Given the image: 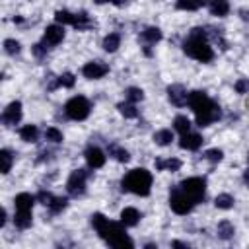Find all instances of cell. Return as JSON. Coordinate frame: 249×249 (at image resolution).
<instances>
[{
	"mask_svg": "<svg viewBox=\"0 0 249 249\" xmlns=\"http://www.w3.org/2000/svg\"><path fill=\"white\" fill-rule=\"evenodd\" d=\"M66 37V29L64 25H58V23H49L45 29H43V37H41V43L47 47V49H53V47H58Z\"/></svg>",
	"mask_w": 249,
	"mask_h": 249,
	"instance_id": "30bf717a",
	"label": "cell"
},
{
	"mask_svg": "<svg viewBox=\"0 0 249 249\" xmlns=\"http://www.w3.org/2000/svg\"><path fill=\"white\" fill-rule=\"evenodd\" d=\"M84 160H86V163H88L89 169H101L105 165V161H107V154L99 146H93L91 144V146H88L84 150Z\"/></svg>",
	"mask_w": 249,
	"mask_h": 249,
	"instance_id": "7c38bea8",
	"label": "cell"
},
{
	"mask_svg": "<svg viewBox=\"0 0 249 249\" xmlns=\"http://www.w3.org/2000/svg\"><path fill=\"white\" fill-rule=\"evenodd\" d=\"M195 115V121L198 126H210L212 123L222 119V109L220 105L202 89H193L189 91V103H187Z\"/></svg>",
	"mask_w": 249,
	"mask_h": 249,
	"instance_id": "7a4b0ae2",
	"label": "cell"
},
{
	"mask_svg": "<svg viewBox=\"0 0 249 249\" xmlns=\"http://www.w3.org/2000/svg\"><path fill=\"white\" fill-rule=\"evenodd\" d=\"M140 39H142L144 47H150V45H156L163 39V31L158 25H148L140 31Z\"/></svg>",
	"mask_w": 249,
	"mask_h": 249,
	"instance_id": "ac0fdd59",
	"label": "cell"
},
{
	"mask_svg": "<svg viewBox=\"0 0 249 249\" xmlns=\"http://www.w3.org/2000/svg\"><path fill=\"white\" fill-rule=\"evenodd\" d=\"M37 198L35 195L31 193H18L14 196V212H33V206H35Z\"/></svg>",
	"mask_w": 249,
	"mask_h": 249,
	"instance_id": "9a60e30c",
	"label": "cell"
},
{
	"mask_svg": "<svg viewBox=\"0 0 249 249\" xmlns=\"http://www.w3.org/2000/svg\"><path fill=\"white\" fill-rule=\"evenodd\" d=\"M167 99L175 107H185L189 103V91L183 84H169L167 86Z\"/></svg>",
	"mask_w": 249,
	"mask_h": 249,
	"instance_id": "4fadbf2b",
	"label": "cell"
},
{
	"mask_svg": "<svg viewBox=\"0 0 249 249\" xmlns=\"http://www.w3.org/2000/svg\"><path fill=\"white\" fill-rule=\"evenodd\" d=\"M204 160L216 165V163H220V161L224 160V150H222V148H208V150L204 152Z\"/></svg>",
	"mask_w": 249,
	"mask_h": 249,
	"instance_id": "d590c367",
	"label": "cell"
},
{
	"mask_svg": "<svg viewBox=\"0 0 249 249\" xmlns=\"http://www.w3.org/2000/svg\"><path fill=\"white\" fill-rule=\"evenodd\" d=\"M202 144H204L202 134L193 132V130H191L189 134H183V136L179 138V148H181V150H187V152H196V150L202 148Z\"/></svg>",
	"mask_w": 249,
	"mask_h": 249,
	"instance_id": "5bb4252c",
	"label": "cell"
},
{
	"mask_svg": "<svg viewBox=\"0 0 249 249\" xmlns=\"http://www.w3.org/2000/svg\"><path fill=\"white\" fill-rule=\"evenodd\" d=\"M154 167L156 171H169V173H177L181 167H183V161L175 156H169V158H156L154 160Z\"/></svg>",
	"mask_w": 249,
	"mask_h": 249,
	"instance_id": "2e32d148",
	"label": "cell"
},
{
	"mask_svg": "<svg viewBox=\"0 0 249 249\" xmlns=\"http://www.w3.org/2000/svg\"><path fill=\"white\" fill-rule=\"evenodd\" d=\"M91 16L86 12V10H80V12H76V16H74V23H72V27L76 29V31H86V29H89L91 27Z\"/></svg>",
	"mask_w": 249,
	"mask_h": 249,
	"instance_id": "484cf974",
	"label": "cell"
},
{
	"mask_svg": "<svg viewBox=\"0 0 249 249\" xmlns=\"http://www.w3.org/2000/svg\"><path fill=\"white\" fill-rule=\"evenodd\" d=\"M233 89H235V93H239V95L249 93V78H239V80H235Z\"/></svg>",
	"mask_w": 249,
	"mask_h": 249,
	"instance_id": "ab89813d",
	"label": "cell"
},
{
	"mask_svg": "<svg viewBox=\"0 0 249 249\" xmlns=\"http://www.w3.org/2000/svg\"><path fill=\"white\" fill-rule=\"evenodd\" d=\"M204 6H206V4H202V2H185V0L175 2V8L181 10V12H198V10L204 8Z\"/></svg>",
	"mask_w": 249,
	"mask_h": 249,
	"instance_id": "8d00e7d4",
	"label": "cell"
},
{
	"mask_svg": "<svg viewBox=\"0 0 249 249\" xmlns=\"http://www.w3.org/2000/svg\"><path fill=\"white\" fill-rule=\"evenodd\" d=\"M152 185H154V175H152V171H148L144 167H134V169L126 171L121 179L123 191L136 195V196H148L152 193Z\"/></svg>",
	"mask_w": 249,
	"mask_h": 249,
	"instance_id": "277c9868",
	"label": "cell"
},
{
	"mask_svg": "<svg viewBox=\"0 0 249 249\" xmlns=\"http://www.w3.org/2000/svg\"><path fill=\"white\" fill-rule=\"evenodd\" d=\"M123 93H124V101L134 103V105H136V103H140V101L146 97V95H144V89H142V88H138V86H128Z\"/></svg>",
	"mask_w": 249,
	"mask_h": 249,
	"instance_id": "d6a6232c",
	"label": "cell"
},
{
	"mask_svg": "<svg viewBox=\"0 0 249 249\" xmlns=\"http://www.w3.org/2000/svg\"><path fill=\"white\" fill-rule=\"evenodd\" d=\"M14 226L23 231V230H29L33 226V212H14V218H12Z\"/></svg>",
	"mask_w": 249,
	"mask_h": 249,
	"instance_id": "d4e9b609",
	"label": "cell"
},
{
	"mask_svg": "<svg viewBox=\"0 0 249 249\" xmlns=\"http://www.w3.org/2000/svg\"><path fill=\"white\" fill-rule=\"evenodd\" d=\"M243 183H245V185L249 187V167H247V169L243 171Z\"/></svg>",
	"mask_w": 249,
	"mask_h": 249,
	"instance_id": "ee69618b",
	"label": "cell"
},
{
	"mask_svg": "<svg viewBox=\"0 0 249 249\" xmlns=\"http://www.w3.org/2000/svg\"><path fill=\"white\" fill-rule=\"evenodd\" d=\"M206 8H208V14L214 18H226L231 12L230 2H226V0H212L206 4Z\"/></svg>",
	"mask_w": 249,
	"mask_h": 249,
	"instance_id": "44dd1931",
	"label": "cell"
},
{
	"mask_svg": "<svg viewBox=\"0 0 249 249\" xmlns=\"http://www.w3.org/2000/svg\"><path fill=\"white\" fill-rule=\"evenodd\" d=\"M183 53L202 64H208L214 60V47L210 43V35L208 31H204V27H195L187 33V37L183 39Z\"/></svg>",
	"mask_w": 249,
	"mask_h": 249,
	"instance_id": "3957f363",
	"label": "cell"
},
{
	"mask_svg": "<svg viewBox=\"0 0 249 249\" xmlns=\"http://www.w3.org/2000/svg\"><path fill=\"white\" fill-rule=\"evenodd\" d=\"M47 53H49V49L39 41V43H35V45H31V54L35 56V58H43V56H47Z\"/></svg>",
	"mask_w": 249,
	"mask_h": 249,
	"instance_id": "60d3db41",
	"label": "cell"
},
{
	"mask_svg": "<svg viewBox=\"0 0 249 249\" xmlns=\"http://www.w3.org/2000/svg\"><path fill=\"white\" fill-rule=\"evenodd\" d=\"M2 51L8 54V56H18L21 53V41L16 39V37H6L2 41Z\"/></svg>",
	"mask_w": 249,
	"mask_h": 249,
	"instance_id": "f546056e",
	"label": "cell"
},
{
	"mask_svg": "<svg viewBox=\"0 0 249 249\" xmlns=\"http://www.w3.org/2000/svg\"><path fill=\"white\" fill-rule=\"evenodd\" d=\"M216 235H218V239H222V241H230V239L235 235V226H233V222H230V220H220V222L216 224Z\"/></svg>",
	"mask_w": 249,
	"mask_h": 249,
	"instance_id": "603a6c76",
	"label": "cell"
},
{
	"mask_svg": "<svg viewBox=\"0 0 249 249\" xmlns=\"http://www.w3.org/2000/svg\"><path fill=\"white\" fill-rule=\"evenodd\" d=\"M109 64L103 62V60H88L84 66H82V76L86 80H101L109 74Z\"/></svg>",
	"mask_w": 249,
	"mask_h": 249,
	"instance_id": "8fae6325",
	"label": "cell"
},
{
	"mask_svg": "<svg viewBox=\"0 0 249 249\" xmlns=\"http://www.w3.org/2000/svg\"><path fill=\"white\" fill-rule=\"evenodd\" d=\"M89 220L91 228L109 245V249H134V241L121 222H113L101 212H93Z\"/></svg>",
	"mask_w": 249,
	"mask_h": 249,
	"instance_id": "6da1fadb",
	"label": "cell"
},
{
	"mask_svg": "<svg viewBox=\"0 0 249 249\" xmlns=\"http://www.w3.org/2000/svg\"><path fill=\"white\" fill-rule=\"evenodd\" d=\"M89 113H91V103L86 95H72L64 103V115L70 121H76V123L86 121L89 117Z\"/></svg>",
	"mask_w": 249,
	"mask_h": 249,
	"instance_id": "5b68a950",
	"label": "cell"
},
{
	"mask_svg": "<svg viewBox=\"0 0 249 249\" xmlns=\"http://www.w3.org/2000/svg\"><path fill=\"white\" fill-rule=\"evenodd\" d=\"M142 249H160V245H158V243H154V241H152V243H146V245H144V247H142Z\"/></svg>",
	"mask_w": 249,
	"mask_h": 249,
	"instance_id": "f6af8a7d",
	"label": "cell"
},
{
	"mask_svg": "<svg viewBox=\"0 0 249 249\" xmlns=\"http://www.w3.org/2000/svg\"><path fill=\"white\" fill-rule=\"evenodd\" d=\"M121 43H123V35L117 33V31H109V33L101 39V49H103L105 53H117L119 47H121Z\"/></svg>",
	"mask_w": 249,
	"mask_h": 249,
	"instance_id": "ffe728a7",
	"label": "cell"
},
{
	"mask_svg": "<svg viewBox=\"0 0 249 249\" xmlns=\"http://www.w3.org/2000/svg\"><path fill=\"white\" fill-rule=\"evenodd\" d=\"M152 140L156 146H169L173 140H175V134H173V128H158L154 134H152Z\"/></svg>",
	"mask_w": 249,
	"mask_h": 249,
	"instance_id": "7402d4cb",
	"label": "cell"
},
{
	"mask_svg": "<svg viewBox=\"0 0 249 249\" xmlns=\"http://www.w3.org/2000/svg\"><path fill=\"white\" fill-rule=\"evenodd\" d=\"M191 128H193V123H191V119L187 115H175V119H173V132H179L183 136V134H189Z\"/></svg>",
	"mask_w": 249,
	"mask_h": 249,
	"instance_id": "83f0119b",
	"label": "cell"
},
{
	"mask_svg": "<svg viewBox=\"0 0 249 249\" xmlns=\"http://www.w3.org/2000/svg\"><path fill=\"white\" fill-rule=\"evenodd\" d=\"M237 14H239V18H241L243 21H249V8H239Z\"/></svg>",
	"mask_w": 249,
	"mask_h": 249,
	"instance_id": "7bdbcfd3",
	"label": "cell"
},
{
	"mask_svg": "<svg viewBox=\"0 0 249 249\" xmlns=\"http://www.w3.org/2000/svg\"><path fill=\"white\" fill-rule=\"evenodd\" d=\"M107 152H109V156H111L113 160H117L119 163H126V161H130V152H128L126 148H123V146L111 144V146L107 148Z\"/></svg>",
	"mask_w": 249,
	"mask_h": 249,
	"instance_id": "4dcf8cb0",
	"label": "cell"
},
{
	"mask_svg": "<svg viewBox=\"0 0 249 249\" xmlns=\"http://www.w3.org/2000/svg\"><path fill=\"white\" fill-rule=\"evenodd\" d=\"M66 206H68V198H66V196H56L54 202L49 206V212H51V214H60Z\"/></svg>",
	"mask_w": 249,
	"mask_h": 249,
	"instance_id": "f35d334b",
	"label": "cell"
},
{
	"mask_svg": "<svg viewBox=\"0 0 249 249\" xmlns=\"http://www.w3.org/2000/svg\"><path fill=\"white\" fill-rule=\"evenodd\" d=\"M179 187L195 204L202 202L206 196V179L202 177H187L179 183Z\"/></svg>",
	"mask_w": 249,
	"mask_h": 249,
	"instance_id": "8992f818",
	"label": "cell"
},
{
	"mask_svg": "<svg viewBox=\"0 0 249 249\" xmlns=\"http://www.w3.org/2000/svg\"><path fill=\"white\" fill-rule=\"evenodd\" d=\"M171 249H191V245L183 239H173L171 241Z\"/></svg>",
	"mask_w": 249,
	"mask_h": 249,
	"instance_id": "b9f144b4",
	"label": "cell"
},
{
	"mask_svg": "<svg viewBox=\"0 0 249 249\" xmlns=\"http://www.w3.org/2000/svg\"><path fill=\"white\" fill-rule=\"evenodd\" d=\"M35 198H37V202L39 204H43V206H51L53 202H54V198H56V195H53L51 191H45V189H41L37 195H35Z\"/></svg>",
	"mask_w": 249,
	"mask_h": 249,
	"instance_id": "74e56055",
	"label": "cell"
},
{
	"mask_svg": "<svg viewBox=\"0 0 249 249\" xmlns=\"http://www.w3.org/2000/svg\"><path fill=\"white\" fill-rule=\"evenodd\" d=\"M56 82H58V88H66V89H72L76 86V76L72 72H60L56 76Z\"/></svg>",
	"mask_w": 249,
	"mask_h": 249,
	"instance_id": "e575fe53",
	"label": "cell"
},
{
	"mask_svg": "<svg viewBox=\"0 0 249 249\" xmlns=\"http://www.w3.org/2000/svg\"><path fill=\"white\" fill-rule=\"evenodd\" d=\"M214 206L218 210H230L235 206V196L231 193H218L214 196Z\"/></svg>",
	"mask_w": 249,
	"mask_h": 249,
	"instance_id": "4316f807",
	"label": "cell"
},
{
	"mask_svg": "<svg viewBox=\"0 0 249 249\" xmlns=\"http://www.w3.org/2000/svg\"><path fill=\"white\" fill-rule=\"evenodd\" d=\"M21 117H23V105H21V101H19V99H14V101H10V103L2 109L0 121H2V124H4V126L12 128V126L19 124Z\"/></svg>",
	"mask_w": 249,
	"mask_h": 249,
	"instance_id": "9c48e42d",
	"label": "cell"
},
{
	"mask_svg": "<svg viewBox=\"0 0 249 249\" xmlns=\"http://www.w3.org/2000/svg\"><path fill=\"white\" fill-rule=\"evenodd\" d=\"M88 179H89V171L88 169H74L68 179H66V193L74 198L82 196L86 193V187H88Z\"/></svg>",
	"mask_w": 249,
	"mask_h": 249,
	"instance_id": "ba28073f",
	"label": "cell"
},
{
	"mask_svg": "<svg viewBox=\"0 0 249 249\" xmlns=\"http://www.w3.org/2000/svg\"><path fill=\"white\" fill-rule=\"evenodd\" d=\"M140 218H142V214H140V210L134 208V206H124V208L121 210V214H119V222H121L124 228H134V226H138Z\"/></svg>",
	"mask_w": 249,
	"mask_h": 249,
	"instance_id": "e0dca14e",
	"label": "cell"
},
{
	"mask_svg": "<svg viewBox=\"0 0 249 249\" xmlns=\"http://www.w3.org/2000/svg\"><path fill=\"white\" fill-rule=\"evenodd\" d=\"M39 126L37 124H33V123H27V124H21L19 128H18V136H19V140L21 142H25V144H35L37 140H39Z\"/></svg>",
	"mask_w": 249,
	"mask_h": 249,
	"instance_id": "d6986e66",
	"label": "cell"
},
{
	"mask_svg": "<svg viewBox=\"0 0 249 249\" xmlns=\"http://www.w3.org/2000/svg\"><path fill=\"white\" fill-rule=\"evenodd\" d=\"M117 111H119L124 119H136V117L140 115V111L136 109V105H134V103H128V101L117 103Z\"/></svg>",
	"mask_w": 249,
	"mask_h": 249,
	"instance_id": "836d02e7",
	"label": "cell"
},
{
	"mask_svg": "<svg viewBox=\"0 0 249 249\" xmlns=\"http://www.w3.org/2000/svg\"><path fill=\"white\" fill-rule=\"evenodd\" d=\"M74 16H76V12H72V10H68V8H58V10L54 12V23L64 25V27H66V25L72 27Z\"/></svg>",
	"mask_w": 249,
	"mask_h": 249,
	"instance_id": "f1b7e54d",
	"label": "cell"
},
{
	"mask_svg": "<svg viewBox=\"0 0 249 249\" xmlns=\"http://www.w3.org/2000/svg\"><path fill=\"white\" fill-rule=\"evenodd\" d=\"M43 138L49 144H62L64 142V132L58 126H47L45 132H43Z\"/></svg>",
	"mask_w": 249,
	"mask_h": 249,
	"instance_id": "1f68e13d",
	"label": "cell"
},
{
	"mask_svg": "<svg viewBox=\"0 0 249 249\" xmlns=\"http://www.w3.org/2000/svg\"><path fill=\"white\" fill-rule=\"evenodd\" d=\"M195 202L181 191V187L177 185V187H173L171 189V193H169V208L175 212V214H179V216H187V214H191L193 210H195Z\"/></svg>",
	"mask_w": 249,
	"mask_h": 249,
	"instance_id": "52a82bcc",
	"label": "cell"
},
{
	"mask_svg": "<svg viewBox=\"0 0 249 249\" xmlns=\"http://www.w3.org/2000/svg\"><path fill=\"white\" fill-rule=\"evenodd\" d=\"M14 163H16L14 152H12L10 148H2V150H0V171H2L4 175H8V173L12 171V167H14Z\"/></svg>",
	"mask_w": 249,
	"mask_h": 249,
	"instance_id": "cb8c5ba5",
	"label": "cell"
}]
</instances>
